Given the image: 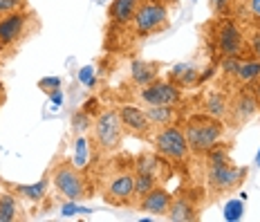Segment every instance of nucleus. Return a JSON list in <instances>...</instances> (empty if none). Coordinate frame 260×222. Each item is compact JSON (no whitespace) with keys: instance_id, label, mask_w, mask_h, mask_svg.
I'll list each match as a JSON object with an SVG mask.
<instances>
[{"instance_id":"f257e3e1","label":"nucleus","mask_w":260,"mask_h":222,"mask_svg":"<svg viewBox=\"0 0 260 222\" xmlns=\"http://www.w3.org/2000/svg\"><path fill=\"white\" fill-rule=\"evenodd\" d=\"M184 135H186L188 148L193 155H204L209 148L220 144L222 135H224V121L211 115H193L186 119L184 126Z\"/></svg>"},{"instance_id":"f03ea898","label":"nucleus","mask_w":260,"mask_h":222,"mask_svg":"<svg viewBox=\"0 0 260 222\" xmlns=\"http://www.w3.org/2000/svg\"><path fill=\"white\" fill-rule=\"evenodd\" d=\"M123 123L115 108H106L92 121V139L101 153H115L123 144Z\"/></svg>"},{"instance_id":"7ed1b4c3","label":"nucleus","mask_w":260,"mask_h":222,"mask_svg":"<svg viewBox=\"0 0 260 222\" xmlns=\"http://www.w3.org/2000/svg\"><path fill=\"white\" fill-rule=\"evenodd\" d=\"M52 182L61 196L68 202H79V200L88 198L90 186H88V177L81 171V166L72 164V162H58L52 169Z\"/></svg>"},{"instance_id":"20e7f679","label":"nucleus","mask_w":260,"mask_h":222,"mask_svg":"<svg viewBox=\"0 0 260 222\" xmlns=\"http://www.w3.org/2000/svg\"><path fill=\"white\" fill-rule=\"evenodd\" d=\"M150 137H153V146H155L157 155L173 162V164H182V162H186L188 155H191L186 135H184V131L177 128L175 123L166 126V128H157V131H153Z\"/></svg>"},{"instance_id":"39448f33","label":"nucleus","mask_w":260,"mask_h":222,"mask_svg":"<svg viewBox=\"0 0 260 222\" xmlns=\"http://www.w3.org/2000/svg\"><path fill=\"white\" fill-rule=\"evenodd\" d=\"M166 25H169V7H166V3H161V0H142L139 3V9L133 20L135 34L146 39V36L164 29Z\"/></svg>"},{"instance_id":"423d86ee","label":"nucleus","mask_w":260,"mask_h":222,"mask_svg":"<svg viewBox=\"0 0 260 222\" xmlns=\"http://www.w3.org/2000/svg\"><path fill=\"white\" fill-rule=\"evenodd\" d=\"M215 50L220 56H242L249 45L245 41L240 25L231 18H222L215 25Z\"/></svg>"},{"instance_id":"0eeeda50","label":"nucleus","mask_w":260,"mask_h":222,"mask_svg":"<svg viewBox=\"0 0 260 222\" xmlns=\"http://www.w3.org/2000/svg\"><path fill=\"white\" fill-rule=\"evenodd\" d=\"M247 171L231 166L229 162H222V164H209V173H207V184L209 191L213 196H224V193L236 191L238 186L245 180Z\"/></svg>"},{"instance_id":"6e6552de","label":"nucleus","mask_w":260,"mask_h":222,"mask_svg":"<svg viewBox=\"0 0 260 222\" xmlns=\"http://www.w3.org/2000/svg\"><path fill=\"white\" fill-rule=\"evenodd\" d=\"M139 101L148 106H177L182 101V88L173 81L157 79L139 90Z\"/></svg>"},{"instance_id":"1a4fd4ad","label":"nucleus","mask_w":260,"mask_h":222,"mask_svg":"<svg viewBox=\"0 0 260 222\" xmlns=\"http://www.w3.org/2000/svg\"><path fill=\"white\" fill-rule=\"evenodd\" d=\"M260 106V99L256 97L253 88H242L234 99L229 101V110H226L224 123H231V126H242L249 119L256 115Z\"/></svg>"},{"instance_id":"9d476101","label":"nucleus","mask_w":260,"mask_h":222,"mask_svg":"<svg viewBox=\"0 0 260 222\" xmlns=\"http://www.w3.org/2000/svg\"><path fill=\"white\" fill-rule=\"evenodd\" d=\"M135 196V171L117 173L104 188V200L108 204L123 207V204H133Z\"/></svg>"},{"instance_id":"9b49d317","label":"nucleus","mask_w":260,"mask_h":222,"mask_svg":"<svg viewBox=\"0 0 260 222\" xmlns=\"http://www.w3.org/2000/svg\"><path fill=\"white\" fill-rule=\"evenodd\" d=\"M29 23V14L18 9L7 16H0V47H12L16 45L27 31Z\"/></svg>"},{"instance_id":"f8f14e48","label":"nucleus","mask_w":260,"mask_h":222,"mask_svg":"<svg viewBox=\"0 0 260 222\" xmlns=\"http://www.w3.org/2000/svg\"><path fill=\"white\" fill-rule=\"evenodd\" d=\"M119 119L123 123V131L133 137H139V139H148L153 135V126H150L148 117H146V110L137 106H121L119 108Z\"/></svg>"},{"instance_id":"ddd939ff","label":"nucleus","mask_w":260,"mask_h":222,"mask_svg":"<svg viewBox=\"0 0 260 222\" xmlns=\"http://www.w3.org/2000/svg\"><path fill=\"white\" fill-rule=\"evenodd\" d=\"M171 200H173L171 193L166 191L164 186H159V184H157L153 191L146 193V196L139 200L135 207L142 209L144 213L155 215V218H166V213H169V207H171Z\"/></svg>"},{"instance_id":"4468645a","label":"nucleus","mask_w":260,"mask_h":222,"mask_svg":"<svg viewBox=\"0 0 260 222\" xmlns=\"http://www.w3.org/2000/svg\"><path fill=\"white\" fill-rule=\"evenodd\" d=\"M166 218L171 222H193L198 220V207H195V200L188 193H180L171 200V207Z\"/></svg>"},{"instance_id":"2eb2a0df","label":"nucleus","mask_w":260,"mask_h":222,"mask_svg":"<svg viewBox=\"0 0 260 222\" xmlns=\"http://www.w3.org/2000/svg\"><path fill=\"white\" fill-rule=\"evenodd\" d=\"M139 3L142 0H112L110 9H108V16L115 25H130L135 20V14L139 9Z\"/></svg>"},{"instance_id":"dca6fc26","label":"nucleus","mask_w":260,"mask_h":222,"mask_svg":"<svg viewBox=\"0 0 260 222\" xmlns=\"http://www.w3.org/2000/svg\"><path fill=\"white\" fill-rule=\"evenodd\" d=\"M146 117H148L153 131L173 126V123H177V106H148Z\"/></svg>"},{"instance_id":"f3484780","label":"nucleus","mask_w":260,"mask_h":222,"mask_svg":"<svg viewBox=\"0 0 260 222\" xmlns=\"http://www.w3.org/2000/svg\"><path fill=\"white\" fill-rule=\"evenodd\" d=\"M130 77H133L135 85L144 88V85L159 79V66L157 63H148V61H133L130 63Z\"/></svg>"},{"instance_id":"a211bd4d","label":"nucleus","mask_w":260,"mask_h":222,"mask_svg":"<svg viewBox=\"0 0 260 222\" xmlns=\"http://www.w3.org/2000/svg\"><path fill=\"white\" fill-rule=\"evenodd\" d=\"M47 184H50V175L43 177L36 184H16V186H12V191L16 193V198L29 200V202H41L47 193Z\"/></svg>"},{"instance_id":"6ab92c4d","label":"nucleus","mask_w":260,"mask_h":222,"mask_svg":"<svg viewBox=\"0 0 260 222\" xmlns=\"http://www.w3.org/2000/svg\"><path fill=\"white\" fill-rule=\"evenodd\" d=\"M226 110H229V99H226V94H222L220 90L207 92V97H204V112H207V115L218 117L224 121Z\"/></svg>"},{"instance_id":"aec40b11","label":"nucleus","mask_w":260,"mask_h":222,"mask_svg":"<svg viewBox=\"0 0 260 222\" xmlns=\"http://www.w3.org/2000/svg\"><path fill=\"white\" fill-rule=\"evenodd\" d=\"M20 218H23V213H20L16 193L14 191L0 193V222H14V220H20Z\"/></svg>"},{"instance_id":"412c9836","label":"nucleus","mask_w":260,"mask_h":222,"mask_svg":"<svg viewBox=\"0 0 260 222\" xmlns=\"http://www.w3.org/2000/svg\"><path fill=\"white\" fill-rule=\"evenodd\" d=\"M171 81L173 83H177L180 88H191L200 81V74L198 70L193 66H188V63H180V66H175L171 70Z\"/></svg>"},{"instance_id":"4be33fe9","label":"nucleus","mask_w":260,"mask_h":222,"mask_svg":"<svg viewBox=\"0 0 260 222\" xmlns=\"http://www.w3.org/2000/svg\"><path fill=\"white\" fill-rule=\"evenodd\" d=\"M260 79V61L258 58H242L236 72V81L242 85H251Z\"/></svg>"},{"instance_id":"5701e85b","label":"nucleus","mask_w":260,"mask_h":222,"mask_svg":"<svg viewBox=\"0 0 260 222\" xmlns=\"http://www.w3.org/2000/svg\"><path fill=\"white\" fill-rule=\"evenodd\" d=\"M159 182V177L153 173H135V196H133V204H137L148 191H153Z\"/></svg>"},{"instance_id":"b1692460","label":"nucleus","mask_w":260,"mask_h":222,"mask_svg":"<svg viewBox=\"0 0 260 222\" xmlns=\"http://www.w3.org/2000/svg\"><path fill=\"white\" fill-rule=\"evenodd\" d=\"M159 169H161V160L157 155H139L135 162V173H153L159 177Z\"/></svg>"},{"instance_id":"393cba45","label":"nucleus","mask_w":260,"mask_h":222,"mask_svg":"<svg viewBox=\"0 0 260 222\" xmlns=\"http://www.w3.org/2000/svg\"><path fill=\"white\" fill-rule=\"evenodd\" d=\"M27 0H0V16H7L18 9H25Z\"/></svg>"},{"instance_id":"a878e982","label":"nucleus","mask_w":260,"mask_h":222,"mask_svg":"<svg viewBox=\"0 0 260 222\" xmlns=\"http://www.w3.org/2000/svg\"><path fill=\"white\" fill-rule=\"evenodd\" d=\"M247 45H249V52L253 54V58H258V61H260V27L251 31V36H249V43H247Z\"/></svg>"},{"instance_id":"bb28decb","label":"nucleus","mask_w":260,"mask_h":222,"mask_svg":"<svg viewBox=\"0 0 260 222\" xmlns=\"http://www.w3.org/2000/svg\"><path fill=\"white\" fill-rule=\"evenodd\" d=\"M229 5H231V0H211V9H213L215 16L229 14Z\"/></svg>"},{"instance_id":"cd10ccee","label":"nucleus","mask_w":260,"mask_h":222,"mask_svg":"<svg viewBox=\"0 0 260 222\" xmlns=\"http://www.w3.org/2000/svg\"><path fill=\"white\" fill-rule=\"evenodd\" d=\"M39 88L47 90V92H52V90H58V88H61V79H56V77H52V79H41Z\"/></svg>"},{"instance_id":"c85d7f7f","label":"nucleus","mask_w":260,"mask_h":222,"mask_svg":"<svg viewBox=\"0 0 260 222\" xmlns=\"http://www.w3.org/2000/svg\"><path fill=\"white\" fill-rule=\"evenodd\" d=\"M249 9L253 16H260V0H249Z\"/></svg>"},{"instance_id":"c756f323","label":"nucleus","mask_w":260,"mask_h":222,"mask_svg":"<svg viewBox=\"0 0 260 222\" xmlns=\"http://www.w3.org/2000/svg\"><path fill=\"white\" fill-rule=\"evenodd\" d=\"M251 85H253V92H256V97L260 99V79L256 81V83H251Z\"/></svg>"}]
</instances>
